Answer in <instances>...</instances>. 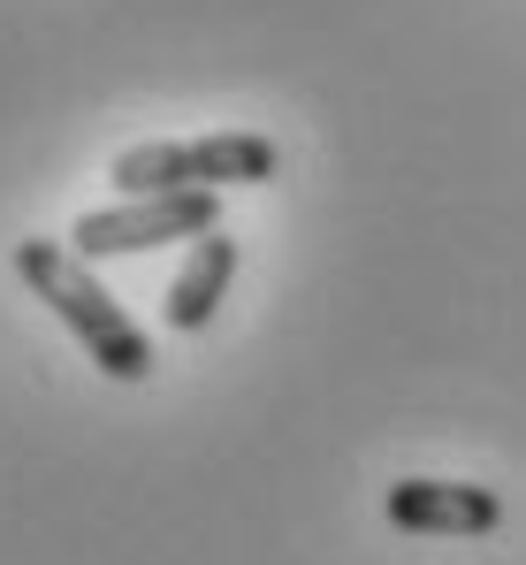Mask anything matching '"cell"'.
<instances>
[{"label":"cell","instance_id":"obj_1","mask_svg":"<svg viewBox=\"0 0 526 565\" xmlns=\"http://www.w3.org/2000/svg\"><path fill=\"white\" fill-rule=\"evenodd\" d=\"M15 276L31 282V298H39V306L92 352L99 375H115V382H146L153 375L146 329L115 306V290L92 276V260H77V253L54 245V237H23V245H15Z\"/></svg>","mask_w":526,"mask_h":565},{"label":"cell","instance_id":"obj_3","mask_svg":"<svg viewBox=\"0 0 526 565\" xmlns=\"http://www.w3.org/2000/svg\"><path fill=\"white\" fill-rule=\"evenodd\" d=\"M222 191H153V199H122V206H92L69 230L77 260H115V253H153L175 237H214L222 230Z\"/></svg>","mask_w":526,"mask_h":565},{"label":"cell","instance_id":"obj_5","mask_svg":"<svg viewBox=\"0 0 526 565\" xmlns=\"http://www.w3.org/2000/svg\"><path fill=\"white\" fill-rule=\"evenodd\" d=\"M229 276H237V237L229 230H214V237H191V260L175 268L169 282V329H183V337H198L206 321H214V306L229 298Z\"/></svg>","mask_w":526,"mask_h":565},{"label":"cell","instance_id":"obj_4","mask_svg":"<svg viewBox=\"0 0 526 565\" xmlns=\"http://www.w3.org/2000/svg\"><path fill=\"white\" fill-rule=\"evenodd\" d=\"M382 512L405 535H496L504 527V497L481 481H397Z\"/></svg>","mask_w":526,"mask_h":565},{"label":"cell","instance_id":"obj_2","mask_svg":"<svg viewBox=\"0 0 526 565\" xmlns=\"http://www.w3.org/2000/svg\"><path fill=\"white\" fill-rule=\"evenodd\" d=\"M282 153L260 130H222V138H161V146H130L115 153V184L122 199H153V191H229V184H275Z\"/></svg>","mask_w":526,"mask_h":565}]
</instances>
